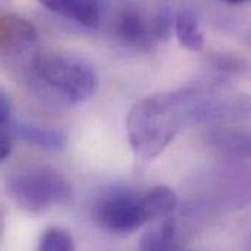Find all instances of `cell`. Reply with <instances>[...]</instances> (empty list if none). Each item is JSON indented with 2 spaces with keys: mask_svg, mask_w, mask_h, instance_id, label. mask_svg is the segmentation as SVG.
Listing matches in <instances>:
<instances>
[{
  "mask_svg": "<svg viewBox=\"0 0 251 251\" xmlns=\"http://www.w3.org/2000/svg\"><path fill=\"white\" fill-rule=\"evenodd\" d=\"M207 85V80H199L180 89L158 92L130 108L126 130L128 143L139 158H156L186 126L199 125Z\"/></svg>",
  "mask_w": 251,
  "mask_h": 251,
  "instance_id": "cell-1",
  "label": "cell"
},
{
  "mask_svg": "<svg viewBox=\"0 0 251 251\" xmlns=\"http://www.w3.org/2000/svg\"><path fill=\"white\" fill-rule=\"evenodd\" d=\"M168 3L149 6L139 0H114L104 6L102 22L111 41L130 53H151L167 41L174 26Z\"/></svg>",
  "mask_w": 251,
  "mask_h": 251,
  "instance_id": "cell-2",
  "label": "cell"
},
{
  "mask_svg": "<svg viewBox=\"0 0 251 251\" xmlns=\"http://www.w3.org/2000/svg\"><path fill=\"white\" fill-rule=\"evenodd\" d=\"M24 77L41 97L69 105L89 100L100 85L95 67L70 51H40Z\"/></svg>",
  "mask_w": 251,
  "mask_h": 251,
  "instance_id": "cell-3",
  "label": "cell"
},
{
  "mask_svg": "<svg viewBox=\"0 0 251 251\" xmlns=\"http://www.w3.org/2000/svg\"><path fill=\"white\" fill-rule=\"evenodd\" d=\"M177 203V194L167 186H156L143 193L110 188L95 204V219L108 232L131 234L148 222L171 216Z\"/></svg>",
  "mask_w": 251,
  "mask_h": 251,
  "instance_id": "cell-4",
  "label": "cell"
},
{
  "mask_svg": "<svg viewBox=\"0 0 251 251\" xmlns=\"http://www.w3.org/2000/svg\"><path fill=\"white\" fill-rule=\"evenodd\" d=\"M7 193L26 212L43 213L72 197L69 180L50 165H25L7 180Z\"/></svg>",
  "mask_w": 251,
  "mask_h": 251,
  "instance_id": "cell-5",
  "label": "cell"
},
{
  "mask_svg": "<svg viewBox=\"0 0 251 251\" xmlns=\"http://www.w3.org/2000/svg\"><path fill=\"white\" fill-rule=\"evenodd\" d=\"M38 31L26 18L1 12L0 13V63L25 75L32 59L40 53Z\"/></svg>",
  "mask_w": 251,
  "mask_h": 251,
  "instance_id": "cell-6",
  "label": "cell"
},
{
  "mask_svg": "<svg viewBox=\"0 0 251 251\" xmlns=\"http://www.w3.org/2000/svg\"><path fill=\"white\" fill-rule=\"evenodd\" d=\"M46 9L66 21L94 29L102 22V0H38Z\"/></svg>",
  "mask_w": 251,
  "mask_h": 251,
  "instance_id": "cell-7",
  "label": "cell"
},
{
  "mask_svg": "<svg viewBox=\"0 0 251 251\" xmlns=\"http://www.w3.org/2000/svg\"><path fill=\"white\" fill-rule=\"evenodd\" d=\"M12 134L32 146L46 151H60L66 146L67 142L66 134L62 130L49 126L31 125V123L12 125Z\"/></svg>",
  "mask_w": 251,
  "mask_h": 251,
  "instance_id": "cell-8",
  "label": "cell"
},
{
  "mask_svg": "<svg viewBox=\"0 0 251 251\" xmlns=\"http://www.w3.org/2000/svg\"><path fill=\"white\" fill-rule=\"evenodd\" d=\"M174 29L180 44L190 51H200L204 47V35L197 13L190 6H181L174 15Z\"/></svg>",
  "mask_w": 251,
  "mask_h": 251,
  "instance_id": "cell-9",
  "label": "cell"
},
{
  "mask_svg": "<svg viewBox=\"0 0 251 251\" xmlns=\"http://www.w3.org/2000/svg\"><path fill=\"white\" fill-rule=\"evenodd\" d=\"M139 251H177V225L168 216L159 219L140 238Z\"/></svg>",
  "mask_w": 251,
  "mask_h": 251,
  "instance_id": "cell-10",
  "label": "cell"
},
{
  "mask_svg": "<svg viewBox=\"0 0 251 251\" xmlns=\"http://www.w3.org/2000/svg\"><path fill=\"white\" fill-rule=\"evenodd\" d=\"M212 143L238 155H251V133L234 131V130H219L212 133Z\"/></svg>",
  "mask_w": 251,
  "mask_h": 251,
  "instance_id": "cell-11",
  "label": "cell"
},
{
  "mask_svg": "<svg viewBox=\"0 0 251 251\" xmlns=\"http://www.w3.org/2000/svg\"><path fill=\"white\" fill-rule=\"evenodd\" d=\"M37 251H76L72 234L60 226L47 228L40 241Z\"/></svg>",
  "mask_w": 251,
  "mask_h": 251,
  "instance_id": "cell-12",
  "label": "cell"
},
{
  "mask_svg": "<svg viewBox=\"0 0 251 251\" xmlns=\"http://www.w3.org/2000/svg\"><path fill=\"white\" fill-rule=\"evenodd\" d=\"M12 125H0V164L12 152Z\"/></svg>",
  "mask_w": 251,
  "mask_h": 251,
  "instance_id": "cell-13",
  "label": "cell"
},
{
  "mask_svg": "<svg viewBox=\"0 0 251 251\" xmlns=\"http://www.w3.org/2000/svg\"><path fill=\"white\" fill-rule=\"evenodd\" d=\"M12 114V102L7 94L0 88V125H9Z\"/></svg>",
  "mask_w": 251,
  "mask_h": 251,
  "instance_id": "cell-14",
  "label": "cell"
},
{
  "mask_svg": "<svg viewBox=\"0 0 251 251\" xmlns=\"http://www.w3.org/2000/svg\"><path fill=\"white\" fill-rule=\"evenodd\" d=\"M4 221H6V213H4V209L3 206L0 204V237L3 234V229H4Z\"/></svg>",
  "mask_w": 251,
  "mask_h": 251,
  "instance_id": "cell-15",
  "label": "cell"
},
{
  "mask_svg": "<svg viewBox=\"0 0 251 251\" xmlns=\"http://www.w3.org/2000/svg\"><path fill=\"white\" fill-rule=\"evenodd\" d=\"M224 3L228 4H246V3H251V0H221Z\"/></svg>",
  "mask_w": 251,
  "mask_h": 251,
  "instance_id": "cell-16",
  "label": "cell"
},
{
  "mask_svg": "<svg viewBox=\"0 0 251 251\" xmlns=\"http://www.w3.org/2000/svg\"><path fill=\"white\" fill-rule=\"evenodd\" d=\"M3 3H6V0H0V6H1Z\"/></svg>",
  "mask_w": 251,
  "mask_h": 251,
  "instance_id": "cell-17",
  "label": "cell"
}]
</instances>
